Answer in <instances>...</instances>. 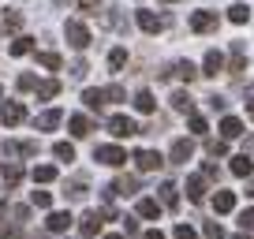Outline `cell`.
Here are the masks:
<instances>
[{"label":"cell","instance_id":"e0dca14e","mask_svg":"<svg viewBox=\"0 0 254 239\" xmlns=\"http://www.w3.org/2000/svg\"><path fill=\"white\" fill-rule=\"evenodd\" d=\"M247 67V49H243V41H236L232 45V64H228V71H243Z\"/></svg>","mask_w":254,"mask_h":239},{"label":"cell","instance_id":"9a60e30c","mask_svg":"<svg viewBox=\"0 0 254 239\" xmlns=\"http://www.w3.org/2000/svg\"><path fill=\"white\" fill-rule=\"evenodd\" d=\"M71 221H75V217L71 213H64V209H60V213H49V232H67V228H71Z\"/></svg>","mask_w":254,"mask_h":239},{"label":"cell","instance_id":"e575fe53","mask_svg":"<svg viewBox=\"0 0 254 239\" xmlns=\"http://www.w3.org/2000/svg\"><path fill=\"white\" fill-rule=\"evenodd\" d=\"M30 202H34L38 209H49V206H53V194H49V191H34V194H30Z\"/></svg>","mask_w":254,"mask_h":239},{"label":"cell","instance_id":"277c9868","mask_svg":"<svg viewBox=\"0 0 254 239\" xmlns=\"http://www.w3.org/2000/svg\"><path fill=\"white\" fill-rule=\"evenodd\" d=\"M109 131H112L116 138H131V135H138V123H135L131 116H112V120H109Z\"/></svg>","mask_w":254,"mask_h":239},{"label":"cell","instance_id":"d4e9b609","mask_svg":"<svg viewBox=\"0 0 254 239\" xmlns=\"http://www.w3.org/2000/svg\"><path fill=\"white\" fill-rule=\"evenodd\" d=\"M176 75H180L183 82H194V79H198V67L190 64V60H180V64H176Z\"/></svg>","mask_w":254,"mask_h":239},{"label":"cell","instance_id":"ac0fdd59","mask_svg":"<svg viewBox=\"0 0 254 239\" xmlns=\"http://www.w3.org/2000/svg\"><path fill=\"white\" fill-rule=\"evenodd\" d=\"M221 135L224 138H239V135H243V123H239L236 116H224L221 120Z\"/></svg>","mask_w":254,"mask_h":239},{"label":"cell","instance_id":"8d00e7d4","mask_svg":"<svg viewBox=\"0 0 254 239\" xmlns=\"http://www.w3.org/2000/svg\"><path fill=\"white\" fill-rule=\"evenodd\" d=\"M202 232H206V239H224V228L217 221H206V228H202Z\"/></svg>","mask_w":254,"mask_h":239},{"label":"cell","instance_id":"83f0119b","mask_svg":"<svg viewBox=\"0 0 254 239\" xmlns=\"http://www.w3.org/2000/svg\"><path fill=\"white\" fill-rule=\"evenodd\" d=\"M228 19H232L236 26H243L247 19H251V8H247V4H232V8H228Z\"/></svg>","mask_w":254,"mask_h":239},{"label":"cell","instance_id":"ab89813d","mask_svg":"<svg viewBox=\"0 0 254 239\" xmlns=\"http://www.w3.org/2000/svg\"><path fill=\"white\" fill-rule=\"evenodd\" d=\"M239 228H243V232H254V209H243V213H239Z\"/></svg>","mask_w":254,"mask_h":239},{"label":"cell","instance_id":"7dc6e473","mask_svg":"<svg viewBox=\"0 0 254 239\" xmlns=\"http://www.w3.org/2000/svg\"><path fill=\"white\" fill-rule=\"evenodd\" d=\"M247 194H251V198H254V183H247Z\"/></svg>","mask_w":254,"mask_h":239},{"label":"cell","instance_id":"b9f144b4","mask_svg":"<svg viewBox=\"0 0 254 239\" xmlns=\"http://www.w3.org/2000/svg\"><path fill=\"white\" fill-rule=\"evenodd\" d=\"M19 90H38V79L34 75H19Z\"/></svg>","mask_w":254,"mask_h":239},{"label":"cell","instance_id":"44dd1931","mask_svg":"<svg viewBox=\"0 0 254 239\" xmlns=\"http://www.w3.org/2000/svg\"><path fill=\"white\" fill-rule=\"evenodd\" d=\"M34 183H53V179H56V168L53 165H34Z\"/></svg>","mask_w":254,"mask_h":239},{"label":"cell","instance_id":"d590c367","mask_svg":"<svg viewBox=\"0 0 254 239\" xmlns=\"http://www.w3.org/2000/svg\"><path fill=\"white\" fill-rule=\"evenodd\" d=\"M105 101H112V105H116V101H127V90H124V86H109V90H105Z\"/></svg>","mask_w":254,"mask_h":239},{"label":"cell","instance_id":"f907efd6","mask_svg":"<svg viewBox=\"0 0 254 239\" xmlns=\"http://www.w3.org/2000/svg\"><path fill=\"white\" fill-rule=\"evenodd\" d=\"M161 4H176V0H161Z\"/></svg>","mask_w":254,"mask_h":239},{"label":"cell","instance_id":"60d3db41","mask_svg":"<svg viewBox=\"0 0 254 239\" xmlns=\"http://www.w3.org/2000/svg\"><path fill=\"white\" fill-rule=\"evenodd\" d=\"M190 131H194V135H206V120H202V116H190Z\"/></svg>","mask_w":254,"mask_h":239},{"label":"cell","instance_id":"603a6c76","mask_svg":"<svg viewBox=\"0 0 254 239\" xmlns=\"http://www.w3.org/2000/svg\"><path fill=\"white\" fill-rule=\"evenodd\" d=\"M172 109L176 112H190V109H194V101H190L187 90H176V94H172Z\"/></svg>","mask_w":254,"mask_h":239},{"label":"cell","instance_id":"74e56055","mask_svg":"<svg viewBox=\"0 0 254 239\" xmlns=\"http://www.w3.org/2000/svg\"><path fill=\"white\" fill-rule=\"evenodd\" d=\"M19 26H23V15H19V11H4V30H19Z\"/></svg>","mask_w":254,"mask_h":239},{"label":"cell","instance_id":"ba28073f","mask_svg":"<svg viewBox=\"0 0 254 239\" xmlns=\"http://www.w3.org/2000/svg\"><path fill=\"white\" fill-rule=\"evenodd\" d=\"M23 116H26V109L19 101H4V109H0V120L8 123V127H15V123H23Z\"/></svg>","mask_w":254,"mask_h":239},{"label":"cell","instance_id":"ee69618b","mask_svg":"<svg viewBox=\"0 0 254 239\" xmlns=\"http://www.w3.org/2000/svg\"><path fill=\"white\" fill-rule=\"evenodd\" d=\"M124 232H127V236H138V224L131 221V217H127V221H124Z\"/></svg>","mask_w":254,"mask_h":239},{"label":"cell","instance_id":"f6af8a7d","mask_svg":"<svg viewBox=\"0 0 254 239\" xmlns=\"http://www.w3.org/2000/svg\"><path fill=\"white\" fill-rule=\"evenodd\" d=\"M138 239H165V236H161V232L153 228V232H142V236H138Z\"/></svg>","mask_w":254,"mask_h":239},{"label":"cell","instance_id":"3957f363","mask_svg":"<svg viewBox=\"0 0 254 239\" xmlns=\"http://www.w3.org/2000/svg\"><path fill=\"white\" fill-rule=\"evenodd\" d=\"M217 23H221V19H217V11H194V15H190V30H194V34L217 30Z\"/></svg>","mask_w":254,"mask_h":239},{"label":"cell","instance_id":"f35d334b","mask_svg":"<svg viewBox=\"0 0 254 239\" xmlns=\"http://www.w3.org/2000/svg\"><path fill=\"white\" fill-rule=\"evenodd\" d=\"M176 239H198V232H194V228H190V224H176Z\"/></svg>","mask_w":254,"mask_h":239},{"label":"cell","instance_id":"4fadbf2b","mask_svg":"<svg viewBox=\"0 0 254 239\" xmlns=\"http://www.w3.org/2000/svg\"><path fill=\"white\" fill-rule=\"evenodd\" d=\"M135 19H138V26H142L146 34H157V30H161V19L153 15V11H146V8H138V11H135Z\"/></svg>","mask_w":254,"mask_h":239},{"label":"cell","instance_id":"ffe728a7","mask_svg":"<svg viewBox=\"0 0 254 239\" xmlns=\"http://www.w3.org/2000/svg\"><path fill=\"white\" fill-rule=\"evenodd\" d=\"M135 109H138V112H146V116H150V112L157 109V101H153V94H150V90H138V94H135Z\"/></svg>","mask_w":254,"mask_h":239},{"label":"cell","instance_id":"bcb514c9","mask_svg":"<svg viewBox=\"0 0 254 239\" xmlns=\"http://www.w3.org/2000/svg\"><path fill=\"white\" fill-rule=\"evenodd\" d=\"M247 112L254 116V90H251V101H247Z\"/></svg>","mask_w":254,"mask_h":239},{"label":"cell","instance_id":"8fae6325","mask_svg":"<svg viewBox=\"0 0 254 239\" xmlns=\"http://www.w3.org/2000/svg\"><path fill=\"white\" fill-rule=\"evenodd\" d=\"M187 198L190 202H202V198H206V176H190V179H187Z\"/></svg>","mask_w":254,"mask_h":239},{"label":"cell","instance_id":"681fc988","mask_svg":"<svg viewBox=\"0 0 254 239\" xmlns=\"http://www.w3.org/2000/svg\"><path fill=\"white\" fill-rule=\"evenodd\" d=\"M105 239H124V236H105Z\"/></svg>","mask_w":254,"mask_h":239},{"label":"cell","instance_id":"c3c4849f","mask_svg":"<svg viewBox=\"0 0 254 239\" xmlns=\"http://www.w3.org/2000/svg\"><path fill=\"white\" fill-rule=\"evenodd\" d=\"M236 239H251V236H247V232H243V236H236Z\"/></svg>","mask_w":254,"mask_h":239},{"label":"cell","instance_id":"6da1fadb","mask_svg":"<svg viewBox=\"0 0 254 239\" xmlns=\"http://www.w3.org/2000/svg\"><path fill=\"white\" fill-rule=\"evenodd\" d=\"M64 38H67V45H71V49H79V53L90 45V30L79 23V19H67V26H64Z\"/></svg>","mask_w":254,"mask_h":239},{"label":"cell","instance_id":"30bf717a","mask_svg":"<svg viewBox=\"0 0 254 239\" xmlns=\"http://www.w3.org/2000/svg\"><path fill=\"white\" fill-rule=\"evenodd\" d=\"M60 120H64L60 109H49V112H41V116L34 120V127L38 131H53V127H60Z\"/></svg>","mask_w":254,"mask_h":239},{"label":"cell","instance_id":"5bb4252c","mask_svg":"<svg viewBox=\"0 0 254 239\" xmlns=\"http://www.w3.org/2000/svg\"><path fill=\"white\" fill-rule=\"evenodd\" d=\"M254 172V161L247 157V153H239V157H232V176H239V179H247V176Z\"/></svg>","mask_w":254,"mask_h":239},{"label":"cell","instance_id":"2e32d148","mask_svg":"<svg viewBox=\"0 0 254 239\" xmlns=\"http://www.w3.org/2000/svg\"><path fill=\"white\" fill-rule=\"evenodd\" d=\"M213 209L217 213H232V209H236V194L232 191H217L213 194Z\"/></svg>","mask_w":254,"mask_h":239},{"label":"cell","instance_id":"d6a6232c","mask_svg":"<svg viewBox=\"0 0 254 239\" xmlns=\"http://www.w3.org/2000/svg\"><path fill=\"white\" fill-rule=\"evenodd\" d=\"M64 194H67V198H71V202H82V198H86V183H82V179H75V183L67 187V191H64Z\"/></svg>","mask_w":254,"mask_h":239},{"label":"cell","instance_id":"4316f807","mask_svg":"<svg viewBox=\"0 0 254 239\" xmlns=\"http://www.w3.org/2000/svg\"><path fill=\"white\" fill-rule=\"evenodd\" d=\"M67 123H71V135H75V138H86V135H90V120H86V116H71Z\"/></svg>","mask_w":254,"mask_h":239},{"label":"cell","instance_id":"4dcf8cb0","mask_svg":"<svg viewBox=\"0 0 254 239\" xmlns=\"http://www.w3.org/2000/svg\"><path fill=\"white\" fill-rule=\"evenodd\" d=\"M38 64L49 67V71H60V56L56 53H38Z\"/></svg>","mask_w":254,"mask_h":239},{"label":"cell","instance_id":"7a4b0ae2","mask_svg":"<svg viewBox=\"0 0 254 239\" xmlns=\"http://www.w3.org/2000/svg\"><path fill=\"white\" fill-rule=\"evenodd\" d=\"M94 161H101V165H109V168H120L127 161V153L120 150V146H97L94 150Z\"/></svg>","mask_w":254,"mask_h":239},{"label":"cell","instance_id":"484cf974","mask_svg":"<svg viewBox=\"0 0 254 239\" xmlns=\"http://www.w3.org/2000/svg\"><path fill=\"white\" fill-rule=\"evenodd\" d=\"M53 153H56V161H64V165H71V161H75V146L71 142H56Z\"/></svg>","mask_w":254,"mask_h":239},{"label":"cell","instance_id":"836d02e7","mask_svg":"<svg viewBox=\"0 0 254 239\" xmlns=\"http://www.w3.org/2000/svg\"><path fill=\"white\" fill-rule=\"evenodd\" d=\"M206 150L213 153V157H224V153H228V142H224V138H209V142H206Z\"/></svg>","mask_w":254,"mask_h":239},{"label":"cell","instance_id":"d6986e66","mask_svg":"<svg viewBox=\"0 0 254 239\" xmlns=\"http://www.w3.org/2000/svg\"><path fill=\"white\" fill-rule=\"evenodd\" d=\"M56 94H60V82H56V79H45V82H38V101H53Z\"/></svg>","mask_w":254,"mask_h":239},{"label":"cell","instance_id":"1f68e13d","mask_svg":"<svg viewBox=\"0 0 254 239\" xmlns=\"http://www.w3.org/2000/svg\"><path fill=\"white\" fill-rule=\"evenodd\" d=\"M124 64H127V49H112V53H109V67H112V71H120Z\"/></svg>","mask_w":254,"mask_h":239},{"label":"cell","instance_id":"f546056e","mask_svg":"<svg viewBox=\"0 0 254 239\" xmlns=\"http://www.w3.org/2000/svg\"><path fill=\"white\" fill-rule=\"evenodd\" d=\"M30 49H34V41H30V38H15V41H11V49H8V53H11V56H26Z\"/></svg>","mask_w":254,"mask_h":239},{"label":"cell","instance_id":"8992f818","mask_svg":"<svg viewBox=\"0 0 254 239\" xmlns=\"http://www.w3.org/2000/svg\"><path fill=\"white\" fill-rule=\"evenodd\" d=\"M190 153H194V142H190V138H176V142H172V153H168V157H172V165H187Z\"/></svg>","mask_w":254,"mask_h":239},{"label":"cell","instance_id":"7402d4cb","mask_svg":"<svg viewBox=\"0 0 254 239\" xmlns=\"http://www.w3.org/2000/svg\"><path fill=\"white\" fill-rule=\"evenodd\" d=\"M161 202H165L168 209H176V202H180V187H176V183H161Z\"/></svg>","mask_w":254,"mask_h":239},{"label":"cell","instance_id":"f1b7e54d","mask_svg":"<svg viewBox=\"0 0 254 239\" xmlns=\"http://www.w3.org/2000/svg\"><path fill=\"white\" fill-rule=\"evenodd\" d=\"M82 101H86V109H101V105H105V90H86Z\"/></svg>","mask_w":254,"mask_h":239},{"label":"cell","instance_id":"52a82bcc","mask_svg":"<svg viewBox=\"0 0 254 239\" xmlns=\"http://www.w3.org/2000/svg\"><path fill=\"white\" fill-rule=\"evenodd\" d=\"M101 224H105V217L97 213V209H94V213H86V217L79 221V232H82V239H94L97 232H101Z\"/></svg>","mask_w":254,"mask_h":239},{"label":"cell","instance_id":"7c38bea8","mask_svg":"<svg viewBox=\"0 0 254 239\" xmlns=\"http://www.w3.org/2000/svg\"><path fill=\"white\" fill-rule=\"evenodd\" d=\"M138 217H146V221H157V217H161V202L157 198H138Z\"/></svg>","mask_w":254,"mask_h":239},{"label":"cell","instance_id":"5b68a950","mask_svg":"<svg viewBox=\"0 0 254 239\" xmlns=\"http://www.w3.org/2000/svg\"><path fill=\"white\" fill-rule=\"evenodd\" d=\"M161 165H165V161H161V153H153V150H138L135 153V168L138 172H157Z\"/></svg>","mask_w":254,"mask_h":239},{"label":"cell","instance_id":"9c48e42d","mask_svg":"<svg viewBox=\"0 0 254 239\" xmlns=\"http://www.w3.org/2000/svg\"><path fill=\"white\" fill-rule=\"evenodd\" d=\"M202 67H206V71H202V75H209V79H217V75L224 71V56L217 53V49H209V53H206V60H202Z\"/></svg>","mask_w":254,"mask_h":239},{"label":"cell","instance_id":"7bdbcfd3","mask_svg":"<svg viewBox=\"0 0 254 239\" xmlns=\"http://www.w3.org/2000/svg\"><path fill=\"white\" fill-rule=\"evenodd\" d=\"M79 8H86V11H94V8H101V0H75Z\"/></svg>","mask_w":254,"mask_h":239},{"label":"cell","instance_id":"cb8c5ba5","mask_svg":"<svg viewBox=\"0 0 254 239\" xmlns=\"http://www.w3.org/2000/svg\"><path fill=\"white\" fill-rule=\"evenodd\" d=\"M0 179H4L8 187H15L19 179H23V168H19V165H4V168H0Z\"/></svg>","mask_w":254,"mask_h":239},{"label":"cell","instance_id":"816d5d0a","mask_svg":"<svg viewBox=\"0 0 254 239\" xmlns=\"http://www.w3.org/2000/svg\"><path fill=\"white\" fill-rule=\"evenodd\" d=\"M0 94H4V86H0Z\"/></svg>","mask_w":254,"mask_h":239}]
</instances>
